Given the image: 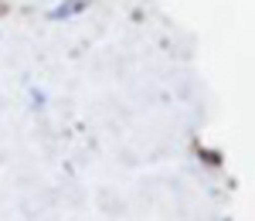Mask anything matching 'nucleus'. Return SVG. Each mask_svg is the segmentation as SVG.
Returning <instances> with one entry per match:
<instances>
[]
</instances>
